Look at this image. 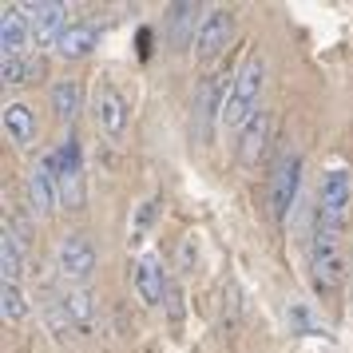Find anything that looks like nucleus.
I'll use <instances>...</instances> for the list:
<instances>
[{
  "label": "nucleus",
  "mask_w": 353,
  "mask_h": 353,
  "mask_svg": "<svg viewBox=\"0 0 353 353\" xmlns=\"http://www.w3.org/2000/svg\"><path fill=\"white\" fill-rule=\"evenodd\" d=\"M60 270L72 278V282H83V278H92L96 270V246L88 234H68L60 242Z\"/></svg>",
  "instance_id": "nucleus-8"
},
{
  "label": "nucleus",
  "mask_w": 353,
  "mask_h": 353,
  "mask_svg": "<svg viewBox=\"0 0 353 353\" xmlns=\"http://www.w3.org/2000/svg\"><path fill=\"white\" fill-rule=\"evenodd\" d=\"M64 310L72 314V321L88 325V321H92V310H96V305H92V294H88V290H68V294H64Z\"/></svg>",
  "instance_id": "nucleus-20"
},
{
  "label": "nucleus",
  "mask_w": 353,
  "mask_h": 353,
  "mask_svg": "<svg viewBox=\"0 0 353 353\" xmlns=\"http://www.w3.org/2000/svg\"><path fill=\"white\" fill-rule=\"evenodd\" d=\"M28 72H32V68L24 64L20 56H4V60H0V76H4V83H28Z\"/></svg>",
  "instance_id": "nucleus-21"
},
{
  "label": "nucleus",
  "mask_w": 353,
  "mask_h": 353,
  "mask_svg": "<svg viewBox=\"0 0 353 353\" xmlns=\"http://www.w3.org/2000/svg\"><path fill=\"white\" fill-rule=\"evenodd\" d=\"M353 199V175L345 167H330L321 179L318 207H314V230H310V250H337V239L350 219Z\"/></svg>",
  "instance_id": "nucleus-1"
},
{
  "label": "nucleus",
  "mask_w": 353,
  "mask_h": 353,
  "mask_svg": "<svg viewBox=\"0 0 353 353\" xmlns=\"http://www.w3.org/2000/svg\"><path fill=\"white\" fill-rule=\"evenodd\" d=\"M131 282H135V294L143 305H159L163 302V290H167V278H163V266L155 254L135 258V270H131Z\"/></svg>",
  "instance_id": "nucleus-10"
},
{
  "label": "nucleus",
  "mask_w": 353,
  "mask_h": 353,
  "mask_svg": "<svg viewBox=\"0 0 353 353\" xmlns=\"http://www.w3.org/2000/svg\"><path fill=\"white\" fill-rule=\"evenodd\" d=\"M4 131H8V139L17 147H24L32 139L36 119H32V112H28V103H8V108H4Z\"/></svg>",
  "instance_id": "nucleus-16"
},
{
  "label": "nucleus",
  "mask_w": 353,
  "mask_h": 353,
  "mask_svg": "<svg viewBox=\"0 0 353 353\" xmlns=\"http://www.w3.org/2000/svg\"><path fill=\"white\" fill-rule=\"evenodd\" d=\"M262 88H266V64H262L258 52H250L246 64L239 68V76H234V83H230V92H226V103H223V123L230 131L242 135V128L262 112V108H258Z\"/></svg>",
  "instance_id": "nucleus-2"
},
{
  "label": "nucleus",
  "mask_w": 353,
  "mask_h": 353,
  "mask_svg": "<svg viewBox=\"0 0 353 353\" xmlns=\"http://www.w3.org/2000/svg\"><path fill=\"white\" fill-rule=\"evenodd\" d=\"M24 8H28V20H32L36 44H44V48H56L60 36L72 28L68 24V8L56 4V0H40V4H24Z\"/></svg>",
  "instance_id": "nucleus-6"
},
{
  "label": "nucleus",
  "mask_w": 353,
  "mask_h": 353,
  "mask_svg": "<svg viewBox=\"0 0 353 353\" xmlns=\"http://www.w3.org/2000/svg\"><path fill=\"white\" fill-rule=\"evenodd\" d=\"M0 310H4V321H20L24 314H28L24 294H20L17 282H4V286H0Z\"/></svg>",
  "instance_id": "nucleus-19"
},
{
  "label": "nucleus",
  "mask_w": 353,
  "mask_h": 353,
  "mask_svg": "<svg viewBox=\"0 0 353 353\" xmlns=\"http://www.w3.org/2000/svg\"><path fill=\"white\" fill-rule=\"evenodd\" d=\"M298 187H302V155H286L270 175V207L278 223L290 214L294 199H298Z\"/></svg>",
  "instance_id": "nucleus-5"
},
{
  "label": "nucleus",
  "mask_w": 353,
  "mask_h": 353,
  "mask_svg": "<svg viewBox=\"0 0 353 353\" xmlns=\"http://www.w3.org/2000/svg\"><path fill=\"white\" fill-rule=\"evenodd\" d=\"M230 40H234V17L226 8H210L199 24V32H194V60L207 68L210 60H219L230 48Z\"/></svg>",
  "instance_id": "nucleus-3"
},
{
  "label": "nucleus",
  "mask_w": 353,
  "mask_h": 353,
  "mask_svg": "<svg viewBox=\"0 0 353 353\" xmlns=\"http://www.w3.org/2000/svg\"><path fill=\"white\" fill-rule=\"evenodd\" d=\"M203 8L199 4H171V40H175L179 48H187V44H194V36H191V28L199 32V24H203V17H199Z\"/></svg>",
  "instance_id": "nucleus-14"
},
{
  "label": "nucleus",
  "mask_w": 353,
  "mask_h": 353,
  "mask_svg": "<svg viewBox=\"0 0 353 353\" xmlns=\"http://www.w3.org/2000/svg\"><path fill=\"white\" fill-rule=\"evenodd\" d=\"M92 48H96V28H92V24H72V28L60 36V44H56V52H60L64 60H80V56H88Z\"/></svg>",
  "instance_id": "nucleus-15"
},
{
  "label": "nucleus",
  "mask_w": 353,
  "mask_h": 353,
  "mask_svg": "<svg viewBox=\"0 0 353 353\" xmlns=\"http://www.w3.org/2000/svg\"><path fill=\"white\" fill-rule=\"evenodd\" d=\"M310 278H314V290L321 298L334 302L337 286H341V258H337V250H310Z\"/></svg>",
  "instance_id": "nucleus-11"
},
{
  "label": "nucleus",
  "mask_w": 353,
  "mask_h": 353,
  "mask_svg": "<svg viewBox=\"0 0 353 353\" xmlns=\"http://www.w3.org/2000/svg\"><path fill=\"white\" fill-rule=\"evenodd\" d=\"M266 128H270L266 112H258L254 119L242 128V135H239V163H242V167H254V163L262 159V147H266Z\"/></svg>",
  "instance_id": "nucleus-13"
},
{
  "label": "nucleus",
  "mask_w": 353,
  "mask_h": 353,
  "mask_svg": "<svg viewBox=\"0 0 353 353\" xmlns=\"http://www.w3.org/2000/svg\"><path fill=\"white\" fill-rule=\"evenodd\" d=\"M56 183H60V203L64 207H83V163H80V143L64 139L56 147Z\"/></svg>",
  "instance_id": "nucleus-4"
},
{
  "label": "nucleus",
  "mask_w": 353,
  "mask_h": 353,
  "mask_svg": "<svg viewBox=\"0 0 353 353\" xmlns=\"http://www.w3.org/2000/svg\"><path fill=\"white\" fill-rule=\"evenodd\" d=\"M0 270H4V282H17L20 278V246H17V234H12L8 223L0 230Z\"/></svg>",
  "instance_id": "nucleus-18"
},
{
  "label": "nucleus",
  "mask_w": 353,
  "mask_h": 353,
  "mask_svg": "<svg viewBox=\"0 0 353 353\" xmlns=\"http://www.w3.org/2000/svg\"><path fill=\"white\" fill-rule=\"evenodd\" d=\"M96 119H99V131L108 135V139H119L123 128H128V103L123 96L115 92V88H99V99H96Z\"/></svg>",
  "instance_id": "nucleus-12"
},
{
  "label": "nucleus",
  "mask_w": 353,
  "mask_h": 353,
  "mask_svg": "<svg viewBox=\"0 0 353 353\" xmlns=\"http://www.w3.org/2000/svg\"><path fill=\"white\" fill-rule=\"evenodd\" d=\"M28 40H36L28 8H12V4H8L4 17H0V48H4V56H24Z\"/></svg>",
  "instance_id": "nucleus-9"
},
{
  "label": "nucleus",
  "mask_w": 353,
  "mask_h": 353,
  "mask_svg": "<svg viewBox=\"0 0 353 353\" xmlns=\"http://www.w3.org/2000/svg\"><path fill=\"white\" fill-rule=\"evenodd\" d=\"M80 83L76 80H56L52 83V108H56V115L60 119H76V112H80Z\"/></svg>",
  "instance_id": "nucleus-17"
},
{
  "label": "nucleus",
  "mask_w": 353,
  "mask_h": 353,
  "mask_svg": "<svg viewBox=\"0 0 353 353\" xmlns=\"http://www.w3.org/2000/svg\"><path fill=\"white\" fill-rule=\"evenodd\" d=\"M28 199H32L36 214H52L60 203V183H56V151L40 155V163L28 175Z\"/></svg>",
  "instance_id": "nucleus-7"
}]
</instances>
